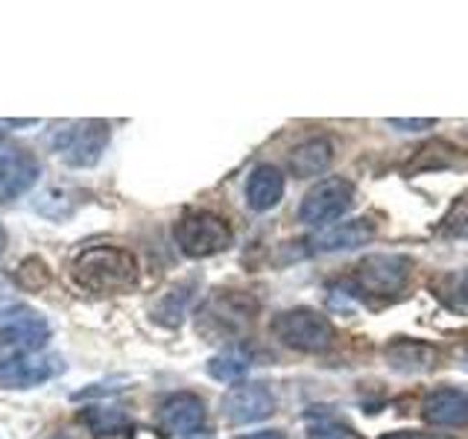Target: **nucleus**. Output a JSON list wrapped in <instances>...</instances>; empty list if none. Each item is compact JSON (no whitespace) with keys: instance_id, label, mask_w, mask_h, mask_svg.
Listing matches in <instances>:
<instances>
[{"instance_id":"4be33fe9","label":"nucleus","mask_w":468,"mask_h":439,"mask_svg":"<svg viewBox=\"0 0 468 439\" xmlns=\"http://www.w3.org/2000/svg\"><path fill=\"white\" fill-rule=\"evenodd\" d=\"M307 439H351V431L328 413L307 416Z\"/></svg>"},{"instance_id":"c756f323","label":"nucleus","mask_w":468,"mask_h":439,"mask_svg":"<svg viewBox=\"0 0 468 439\" xmlns=\"http://www.w3.org/2000/svg\"><path fill=\"white\" fill-rule=\"evenodd\" d=\"M53 439H77V436H70V434H56Z\"/></svg>"},{"instance_id":"aec40b11","label":"nucleus","mask_w":468,"mask_h":439,"mask_svg":"<svg viewBox=\"0 0 468 439\" xmlns=\"http://www.w3.org/2000/svg\"><path fill=\"white\" fill-rule=\"evenodd\" d=\"M249 366H252V358L243 348H226L208 360V375L214 380H223V384H234L249 372Z\"/></svg>"},{"instance_id":"dca6fc26","label":"nucleus","mask_w":468,"mask_h":439,"mask_svg":"<svg viewBox=\"0 0 468 439\" xmlns=\"http://www.w3.org/2000/svg\"><path fill=\"white\" fill-rule=\"evenodd\" d=\"M334 161V144L319 135V138H307L299 146H292L287 167L296 179H314V176H322Z\"/></svg>"},{"instance_id":"423d86ee","label":"nucleus","mask_w":468,"mask_h":439,"mask_svg":"<svg viewBox=\"0 0 468 439\" xmlns=\"http://www.w3.org/2000/svg\"><path fill=\"white\" fill-rule=\"evenodd\" d=\"M50 340V322L29 305L0 307V351L36 355Z\"/></svg>"},{"instance_id":"9b49d317","label":"nucleus","mask_w":468,"mask_h":439,"mask_svg":"<svg viewBox=\"0 0 468 439\" xmlns=\"http://www.w3.org/2000/svg\"><path fill=\"white\" fill-rule=\"evenodd\" d=\"M155 424L165 436H194L205 424V402L194 392H173L161 402Z\"/></svg>"},{"instance_id":"6e6552de","label":"nucleus","mask_w":468,"mask_h":439,"mask_svg":"<svg viewBox=\"0 0 468 439\" xmlns=\"http://www.w3.org/2000/svg\"><path fill=\"white\" fill-rule=\"evenodd\" d=\"M413 275V261L395 252L366 255L355 267V287L369 296H395Z\"/></svg>"},{"instance_id":"1a4fd4ad","label":"nucleus","mask_w":468,"mask_h":439,"mask_svg":"<svg viewBox=\"0 0 468 439\" xmlns=\"http://www.w3.org/2000/svg\"><path fill=\"white\" fill-rule=\"evenodd\" d=\"M41 165L18 141H0V199H18L38 182Z\"/></svg>"},{"instance_id":"a211bd4d","label":"nucleus","mask_w":468,"mask_h":439,"mask_svg":"<svg viewBox=\"0 0 468 439\" xmlns=\"http://www.w3.org/2000/svg\"><path fill=\"white\" fill-rule=\"evenodd\" d=\"M80 422L85 424L94 436H132L135 434V422L121 407L109 404H91L80 410Z\"/></svg>"},{"instance_id":"4468645a","label":"nucleus","mask_w":468,"mask_h":439,"mask_svg":"<svg viewBox=\"0 0 468 439\" xmlns=\"http://www.w3.org/2000/svg\"><path fill=\"white\" fill-rule=\"evenodd\" d=\"M372 238H375V223L360 217V220H348V223L325 226L307 243H311V252H348V249L366 246Z\"/></svg>"},{"instance_id":"f03ea898","label":"nucleus","mask_w":468,"mask_h":439,"mask_svg":"<svg viewBox=\"0 0 468 439\" xmlns=\"http://www.w3.org/2000/svg\"><path fill=\"white\" fill-rule=\"evenodd\" d=\"M258 314V302L240 290H217L214 296L199 307L197 326L199 334L211 340H226V337H240Z\"/></svg>"},{"instance_id":"a878e982","label":"nucleus","mask_w":468,"mask_h":439,"mask_svg":"<svg viewBox=\"0 0 468 439\" xmlns=\"http://www.w3.org/2000/svg\"><path fill=\"white\" fill-rule=\"evenodd\" d=\"M380 439H453L445 434H421V431H395V434H384Z\"/></svg>"},{"instance_id":"2eb2a0df","label":"nucleus","mask_w":468,"mask_h":439,"mask_svg":"<svg viewBox=\"0 0 468 439\" xmlns=\"http://www.w3.org/2000/svg\"><path fill=\"white\" fill-rule=\"evenodd\" d=\"M284 197V173L272 165H258L246 179V205L263 214L272 211Z\"/></svg>"},{"instance_id":"0eeeda50","label":"nucleus","mask_w":468,"mask_h":439,"mask_svg":"<svg viewBox=\"0 0 468 439\" xmlns=\"http://www.w3.org/2000/svg\"><path fill=\"white\" fill-rule=\"evenodd\" d=\"M351 202H355V185L343 179V176H328V179L316 182L304 194L299 205V220L304 226L325 229L334 226V220H340L351 209Z\"/></svg>"},{"instance_id":"ddd939ff","label":"nucleus","mask_w":468,"mask_h":439,"mask_svg":"<svg viewBox=\"0 0 468 439\" xmlns=\"http://www.w3.org/2000/svg\"><path fill=\"white\" fill-rule=\"evenodd\" d=\"M421 416L433 428H465L468 424V392L463 390H433L424 395Z\"/></svg>"},{"instance_id":"bb28decb","label":"nucleus","mask_w":468,"mask_h":439,"mask_svg":"<svg viewBox=\"0 0 468 439\" xmlns=\"http://www.w3.org/2000/svg\"><path fill=\"white\" fill-rule=\"evenodd\" d=\"M240 439H287L282 431H258V434H246Z\"/></svg>"},{"instance_id":"20e7f679","label":"nucleus","mask_w":468,"mask_h":439,"mask_svg":"<svg viewBox=\"0 0 468 439\" xmlns=\"http://www.w3.org/2000/svg\"><path fill=\"white\" fill-rule=\"evenodd\" d=\"M173 241L187 258H211L226 252L234 234L219 214L211 211H185L173 226Z\"/></svg>"},{"instance_id":"39448f33","label":"nucleus","mask_w":468,"mask_h":439,"mask_svg":"<svg viewBox=\"0 0 468 439\" xmlns=\"http://www.w3.org/2000/svg\"><path fill=\"white\" fill-rule=\"evenodd\" d=\"M272 334L282 340L287 348L304 351V355H322L334 346V326L328 316L311 307H290L272 316Z\"/></svg>"},{"instance_id":"7ed1b4c3","label":"nucleus","mask_w":468,"mask_h":439,"mask_svg":"<svg viewBox=\"0 0 468 439\" xmlns=\"http://www.w3.org/2000/svg\"><path fill=\"white\" fill-rule=\"evenodd\" d=\"M109 135L106 121H62L50 132L48 144L68 167H91L106 150Z\"/></svg>"},{"instance_id":"f8f14e48","label":"nucleus","mask_w":468,"mask_h":439,"mask_svg":"<svg viewBox=\"0 0 468 439\" xmlns=\"http://www.w3.org/2000/svg\"><path fill=\"white\" fill-rule=\"evenodd\" d=\"M275 413V395L267 384H238L226 392L223 416L231 424H252Z\"/></svg>"},{"instance_id":"cd10ccee","label":"nucleus","mask_w":468,"mask_h":439,"mask_svg":"<svg viewBox=\"0 0 468 439\" xmlns=\"http://www.w3.org/2000/svg\"><path fill=\"white\" fill-rule=\"evenodd\" d=\"M4 249H6V231L0 229V255H4Z\"/></svg>"},{"instance_id":"c85d7f7f","label":"nucleus","mask_w":468,"mask_h":439,"mask_svg":"<svg viewBox=\"0 0 468 439\" xmlns=\"http://www.w3.org/2000/svg\"><path fill=\"white\" fill-rule=\"evenodd\" d=\"M187 439H214V436H208V434H194V436H187Z\"/></svg>"},{"instance_id":"b1692460","label":"nucleus","mask_w":468,"mask_h":439,"mask_svg":"<svg viewBox=\"0 0 468 439\" xmlns=\"http://www.w3.org/2000/svg\"><path fill=\"white\" fill-rule=\"evenodd\" d=\"M442 234L451 238H468V199H460L442 220Z\"/></svg>"},{"instance_id":"412c9836","label":"nucleus","mask_w":468,"mask_h":439,"mask_svg":"<svg viewBox=\"0 0 468 439\" xmlns=\"http://www.w3.org/2000/svg\"><path fill=\"white\" fill-rule=\"evenodd\" d=\"M439 299H442L451 311H468V270L445 275L439 284Z\"/></svg>"},{"instance_id":"5701e85b","label":"nucleus","mask_w":468,"mask_h":439,"mask_svg":"<svg viewBox=\"0 0 468 439\" xmlns=\"http://www.w3.org/2000/svg\"><path fill=\"white\" fill-rule=\"evenodd\" d=\"M15 278H18V284L24 290H41L50 284V270L44 267L41 258H27L18 267V273H15Z\"/></svg>"},{"instance_id":"9d476101","label":"nucleus","mask_w":468,"mask_h":439,"mask_svg":"<svg viewBox=\"0 0 468 439\" xmlns=\"http://www.w3.org/2000/svg\"><path fill=\"white\" fill-rule=\"evenodd\" d=\"M65 372L56 355H12L0 360V390H33Z\"/></svg>"},{"instance_id":"f3484780","label":"nucleus","mask_w":468,"mask_h":439,"mask_svg":"<svg viewBox=\"0 0 468 439\" xmlns=\"http://www.w3.org/2000/svg\"><path fill=\"white\" fill-rule=\"evenodd\" d=\"M387 363L395 372L421 375V372H431L439 363V351L431 343H421V340H395L387 346Z\"/></svg>"},{"instance_id":"f257e3e1","label":"nucleus","mask_w":468,"mask_h":439,"mask_svg":"<svg viewBox=\"0 0 468 439\" xmlns=\"http://www.w3.org/2000/svg\"><path fill=\"white\" fill-rule=\"evenodd\" d=\"M141 267L135 255L123 246H85L70 263V278L77 287L94 293V296H117L138 284Z\"/></svg>"},{"instance_id":"393cba45","label":"nucleus","mask_w":468,"mask_h":439,"mask_svg":"<svg viewBox=\"0 0 468 439\" xmlns=\"http://www.w3.org/2000/svg\"><path fill=\"white\" fill-rule=\"evenodd\" d=\"M387 123L401 129V132H421V129H431L436 121H431V117H424V121H401V117H392V121H387Z\"/></svg>"},{"instance_id":"6ab92c4d","label":"nucleus","mask_w":468,"mask_h":439,"mask_svg":"<svg viewBox=\"0 0 468 439\" xmlns=\"http://www.w3.org/2000/svg\"><path fill=\"white\" fill-rule=\"evenodd\" d=\"M194 287H197L194 282H182L161 293L150 311L153 322H158V326H165V328H179L187 316V305H190V296H194Z\"/></svg>"}]
</instances>
